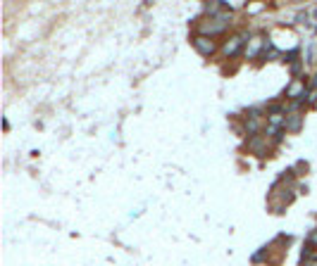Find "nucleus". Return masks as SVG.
I'll list each match as a JSON object with an SVG mask.
<instances>
[{"instance_id": "nucleus-3", "label": "nucleus", "mask_w": 317, "mask_h": 266, "mask_svg": "<svg viewBox=\"0 0 317 266\" xmlns=\"http://www.w3.org/2000/svg\"><path fill=\"white\" fill-rule=\"evenodd\" d=\"M243 43H246V36H243V33H234V36H229V38L222 43V55H224V57H236V55L241 53Z\"/></svg>"}, {"instance_id": "nucleus-6", "label": "nucleus", "mask_w": 317, "mask_h": 266, "mask_svg": "<svg viewBox=\"0 0 317 266\" xmlns=\"http://www.w3.org/2000/svg\"><path fill=\"white\" fill-rule=\"evenodd\" d=\"M248 150L250 152H255V155H260V157H265V155H267V138L253 135V138L248 140Z\"/></svg>"}, {"instance_id": "nucleus-11", "label": "nucleus", "mask_w": 317, "mask_h": 266, "mask_svg": "<svg viewBox=\"0 0 317 266\" xmlns=\"http://www.w3.org/2000/svg\"><path fill=\"white\" fill-rule=\"evenodd\" d=\"M265 10V2H255V5H248V14H258Z\"/></svg>"}, {"instance_id": "nucleus-13", "label": "nucleus", "mask_w": 317, "mask_h": 266, "mask_svg": "<svg viewBox=\"0 0 317 266\" xmlns=\"http://www.w3.org/2000/svg\"><path fill=\"white\" fill-rule=\"evenodd\" d=\"M291 74H293V76H298V74H301V62H296V65L291 66Z\"/></svg>"}, {"instance_id": "nucleus-1", "label": "nucleus", "mask_w": 317, "mask_h": 266, "mask_svg": "<svg viewBox=\"0 0 317 266\" xmlns=\"http://www.w3.org/2000/svg\"><path fill=\"white\" fill-rule=\"evenodd\" d=\"M227 27H229V24H227L224 19H217V17H207V19H203V22L198 24V31H196V33L215 38V36L224 33V31H227Z\"/></svg>"}, {"instance_id": "nucleus-7", "label": "nucleus", "mask_w": 317, "mask_h": 266, "mask_svg": "<svg viewBox=\"0 0 317 266\" xmlns=\"http://www.w3.org/2000/svg\"><path fill=\"white\" fill-rule=\"evenodd\" d=\"M260 109H250V117L246 119V131H248V135H258V131H260Z\"/></svg>"}, {"instance_id": "nucleus-10", "label": "nucleus", "mask_w": 317, "mask_h": 266, "mask_svg": "<svg viewBox=\"0 0 317 266\" xmlns=\"http://www.w3.org/2000/svg\"><path fill=\"white\" fill-rule=\"evenodd\" d=\"M222 5L232 12V10H241L243 7V0H222Z\"/></svg>"}, {"instance_id": "nucleus-9", "label": "nucleus", "mask_w": 317, "mask_h": 266, "mask_svg": "<svg viewBox=\"0 0 317 266\" xmlns=\"http://www.w3.org/2000/svg\"><path fill=\"white\" fill-rule=\"evenodd\" d=\"M222 0H217V2H207L205 5V14H210V17H217V14L222 12Z\"/></svg>"}, {"instance_id": "nucleus-8", "label": "nucleus", "mask_w": 317, "mask_h": 266, "mask_svg": "<svg viewBox=\"0 0 317 266\" xmlns=\"http://www.w3.org/2000/svg\"><path fill=\"white\" fill-rule=\"evenodd\" d=\"M303 114L298 112V114H289L286 117V126H284V131H289V133H298L301 129H303Z\"/></svg>"}, {"instance_id": "nucleus-2", "label": "nucleus", "mask_w": 317, "mask_h": 266, "mask_svg": "<svg viewBox=\"0 0 317 266\" xmlns=\"http://www.w3.org/2000/svg\"><path fill=\"white\" fill-rule=\"evenodd\" d=\"M191 43H193V48L203 55V57H212V55L217 53V40L210 38V36H200V33H196V36L191 38Z\"/></svg>"}, {"instance_id": "nucleus-12", "label": "nucleus", "mask_w": 317, "mask_h": 266, "mask_svg": "<svg viewBox=\"0 0 317 266\" xmlns=\"http://www.w3.org/2000/svg\"><path fill=\"white\" fill-rule=\"evenodd\" d=\"M317 102V91H310L308 93V105H315Z\"/></svg>"}, {"instance_id": "nucleus-14", "label": "nucleus", "mask_w": 317, "mask_h": 266, "mask_svg": "<svg viewBox=\"0 0 317 266\" xmlns=\"http://www.w3.org/2000/svg\"><path fill=\"white\" fill-rule=\"evenodd\" d=\"M310 86H313V91H317V76L313 81H310Z\"/></svg>"}, {"instance_id": "nucleus-5", "label": "nucleus", "mask_w": 317, "mask_h": 266, "mask_svg": "<svg viewBox=\"0 0 317 266\" xmlns=\"http://www.w3.org/2000/svg\"><path fill=\"white\" fill-rule=\"evenodd\" d=\"M305 93H308V83H305V79H293L286 86V100H303Z\"/></svg>"}, {"instance_id": "nucleus-4", "label": "nucleus", "mask_w": 317, "mask_h": 266, "mask_svg": "<svg viewBox=\"0 0 317 266\" xmlns=\"http://www.w3.org/2000/svg\"><path fill=\"white\" fill-rule=\"evenodd\" d=\"M265 48H267V40L262 33H255V36H250L248 43H246V48H243V55L253 60V57H258L260 53H265Z\"/></svg>"}]
</instances>
